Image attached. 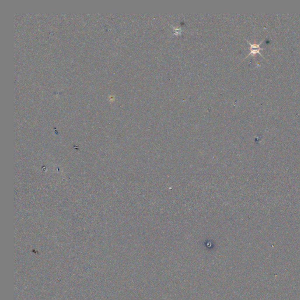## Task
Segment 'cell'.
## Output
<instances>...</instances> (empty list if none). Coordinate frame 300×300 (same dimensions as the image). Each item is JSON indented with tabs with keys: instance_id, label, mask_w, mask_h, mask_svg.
I'll list each match as a JSON object with an SVG mask.
<instances>
[{
	"instance_id": "1",
	"label": "cell",
	"mask_w": 300,
	"mask_h": 300,
	"mask_svg": "<svg viewBox=\"0 0 300 300\" xmlns=\"http://www.w3.org/2000/svg\"><path fill=\"white\" fill-rule=\"evenodd\" d=\"M247 41H248V43L250 45V52L248 54V55L246 57H248V56H250V55H256V54H257V53H259V54H260V55H261L263 58H264V56H263V55H262V54L260 53V50H263V49H264V48H260V45H261V44L262 43V42H263V40H262V41L260 42V43H250L248 40H247Z\"/></svg>"
},
{
	"instance_id": "2",
	"label": "cell",
	"mask_w": 300,
	"mask_h": 300,
	"mask_svg": "<svg viewBox=\"0 0 300 300\" xmlns=\"http://www.w3.org/2000/svg\"><path fill=\"white\" fill-rule=\"evenodd\" d=\"M173 33L175 35H180L181 34V29L180 28H176V27H173Z\"/></svg>"
}]
</instances>
